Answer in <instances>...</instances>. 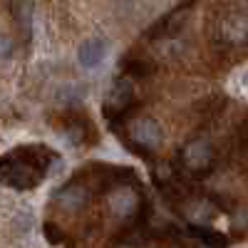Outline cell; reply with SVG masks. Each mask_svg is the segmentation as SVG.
<instances>
[{
    "mask_svg": "<svg viewBox=\"0 0 248 248\" xmlns=\"http://www.w3.org/2000/svg\"><path fill=\"white\" fill-rule=\"evenodd\" d=\"M52 159H55V154L47 147H43V144L13 149L10 154L0 156V181L17 191L32 189V186L43 181Z\"/></svg>",
    "mask_w": 248,
    "mask_h": 248,
    "instance_id": "obj_1",
    "label": "cell"
},
{
    "mask_svg": "<svg viewBox=\"0 0 248 248\" xmlns=\"http://www.w3.org/2000/svg\"><path fill=\"white\" fill-rule=\"evenodd\" d=\"M221 37L229 40V43H243L248 40V17L243 15H229L218 28Z\"/></svg>",
    "mask_w": 248,
    "mask_h": 248,
    "instance_id": "obj_9",
    "label": "cell"
},
{
    "mask_svg": "<svg viewBox=\"0 0 248 248\" xmlns=\"http://www.w3.org/2000/svg\"><path fill=\"white\" fill-rule=\"evenodd\" d=\"M137 176L129 169H122L119 179H114V186L109 189V209L122 221H134L144 209V196L139 189H134Z\"/></svg>",
    "mask_w": 248,
    "mask_h": 248,
    "instance_id": "obj_2",
    "label": "cell"
},
{
    "mask_svg": "<svg viewBox=\"0 0 248 248\" xmlns=\"http://www.w3.org/2000/svg\"><path fill=\"white\" fill-rule=\"evenodd\" d=\"M179 159H181V167L189 174L203 176V174H209L211 167H214V147L206 139H194V141H189L181 149Z\"/></svg>",
    "mask_w": 248,
    "mask_h": 248,
    "instance_id": "obj_5",
    "label": "cell"
},
{
    "mask_svg": "<svg viewBox=\"0 0 248 248\" xmlns=\"http://www.w3.org/2000/svg\"><path fill=\"white\" fill-rule=\"evenodd\" d=\"M189 10H191V5L186 3V5H181V8H176V10H171V13H167L159 23L149 30V37H154V40H161V37H174L181 28H184V23H186V17H189Z\"/></svg>",
    "mask_w": 248,
    "mask_h": 248,
    "instance_id": "obj_7",
    "label": "cell"
},
{
    "mask_svg": "<svg viewBox=\"0 0 248 248\" xmlns=\"http://www.w3.org/2000/svg\"><path fill=\"white\" fill-rule=\"evenodd\" d=\"M55 201H57L60 209L67 211V214L82 211L87 206V201H90V189L82 181H70L67 186H62V189L57 191Z\"/></svg>",
    "mask_w": 248,
    "mask_h": 248,
    "instance_id": "obj_6",
    "label": "cell"
},
{
    "mask_svg": "<svg viewBox=\"0 0 248 248\" xmlns=\"http://www.w3.org/2000/svg\"><path fill=\"white\" fill-rule=\"evenodd\" d=\"M13 52V40L5 37V35H0V57H8Z\"/></svg>",
    "mask_w": 248,
    "mask_h": 248,
    "instance_id": "obj_12",
    "label": "cell"
},
{
    "mask_svg": "<svg viewBox=\"0 0 248 248\" xmlns=\"http://www.w3.org/2000/svg\"><path fill=\"white\" fill-rule=\"evenodd\" d=\"M191 233L206 246V248H229V238L221 231L209 229L206 223H191Z\"/></svg>",
    "mask_w": 248,
    "mask_h": 248,
    "instance_id": "obj_10",
    "label": "cell"
},
{
    "mask_svg": "<svg viewBox=\"0 0 248 248\" xmlns=\"http://www.w3.org/2000/svg\"><path fill=\"white\" fill-rule=\"evenodd\" d=\"M105 55H107V43H105L102 37H90V40H85V43L79 45V50H77L79 65L87 67V70L97 67L99 62L105 60Z\"/></svg>",
    "mask_w": 248,
    "mask_h": 248,
    "instance_id": "obj_8",
    "label": "cell"
},
{
    "mask_svg": "<svg viewBox=\"0 0 248 248\" xmlns=\"http://www.w3.org/2000/svg\"><path fill=\"white\" fill-rule=\"evenodd\" d=\"M127 134H129V147L137 149L139 154H147V152H156L164 141V129L161 124L154 119V117H137L129 122L127 127Z\"/></svg>",
    "mask_w": 248,
    "mask_h": 248,
    "instance_id": "obj_3",
    "label": "cell"
},
{
    "mask_svg": "<svg viewBox=\"0 0 248 248\" xmlns=\"http://www.w3.org/2000/svg\"><path fill=\"white\" fill-rule=\"evenodd\" d=\"M45 236H47L50 243H60V241H62L60 229H57V226H52V223H45Z\"/></svg>",
    "mask_w": 248,
    "mask_h": 248,
    "instance_id": "obj_11",
    "label": "cell"
},
{
    "mask_svg": "<svg viewBox=\"0 0 248 248\" xmlns=\"http://www.w3.org/2000/svg\"><path fill=\"white\" fill-rule=\"evenodd\" d=\"M134 105V79L129 75H122L114 79L112 90L105 97V114L109 117V124H117L119 117H124L129 112V107Z\"/></svg>",
    "mask_w": 248,
    "mask_h": 248,
    "instance_id": "obj_4",
    "label": "cell"
}]
</instances>
